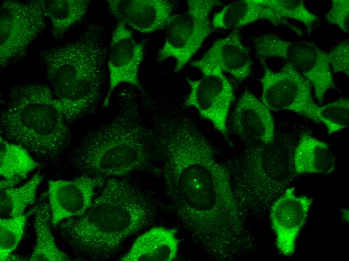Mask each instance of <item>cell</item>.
Segmentation results:
<instances>
[{
  "instance_id": "cell-9",
  "label": "cell",
  "mask_w": 349,
  "mask_h": 261,
  "mask_svg": "<svg viewBox=\"0 0 349 261\" xmlns=\"http://www.w3.org/2000/svg\"><path fill=\"white\" fill-rule=\"evenodd\" d=\"M189 93L184 104L196 109L209 121L226 139H228L227 121L235 99L232 84L219 69L203 75L200 79L187 78Z\"/></svg>"
},
{
  "instance_id": "cell-27",
  "label": "cell",
  "mask_w": 349,
  "mask_h": 261,
  "mask_svg": "<svg viewBox=\"0 0 349 261\" xmlns=\"http://www.w3.org/2000/svg\"><path fill=\"white\" fill-rule=\"evenodd\" d=\"M326 21L349 33V1L332 0L331 7L325 17Z\"/></svg>"
},
{
  "instance_id": "cell-22",
  "label": "cell",
  "mask_w": 349,
  "mask_h": 261,
  "mask_svg": "<svg viewBox=\"0 0 349 261\" xmlns=\"http://www.w3.org/2000/svg\"><path fill=\"white\" fill-rule=\"evenodd\" d=\"M0 175L2 179L21 181L42 166L25 148L0 137Z\"/></svg>"
},
{
  "instance_id": "cell-19",
  "label": "cell",
  "mask_w": 349,
  "mask_h": 261,
  "mask_svg": "<svg viewBox=\"0 0 349 261\" xmlns=\"http://www.w3.org/2000/svg\"><path fill=\"white\" fill-rule=\"evenodd\" d=\"M293 160L298 174H329L336 167L335 157L328 145L308 134L300 137Z\"/></svg>"
},
{
  "instance_id": "cell-17",
  "label": "cell",
  "mask_w": 349,
  "mask_h": 261,
  "mask_svg": "<svg viewBox=\"0 0 349 261\" xmlns=\"http://www.w3.org/2000/svg\"><path fill=\"white\" fill-rule=\"evenodd\" d=\"M259 20H266L275 26L285 25L299 34L298 28L278 17L269 5L268 0L235 1L216 13L211 22L214 28L238 29Z\"/></svg>"
},
{
  "instance_id": "cell-23",
  "label": "cell",
  "mask_w": 349,
  "mask_h": 261,
  "mask_svg": "<svg viewBox=\"0 0 349 261\" xmlns=\"http://www.w3.org/2000/svg\"><path fill=\"white\" fill-rule=\"evenodd\" d=\"M43 179V176L38 173L20 187L1 190V218L24 214L26 208L35 202L37 188Z\"/></svg>"
},
{
  "instance_id": "cell-16",
  "label": "cell",
  "mask_w": 349,
  "mask_h": 261,
  "mask_svg": "<svg viewBox=\"0 0 349 261\" xmlns=\"http://www.w3.org/2000/svg\"><path fill=\"white\" fill-rule=\"evenodd\" d=\"M270 111L252 93L244 91L232 115L233 132L245 142L272 144L274 140L275 125Z\"/></svg>"
},
{
  "instance_id": "cell-13",
  "label": "cell",
  "mask_w": 349,
  "mask_h": 261,
  "mask_svg": "<svg viewBox=\"0 0 349 261\" xmlns=\"http://www.w3.org/2000/svg\"><path fill=\"white\" fill-rule=\"evenodd\" d=\"M313 88L321 103L328 90L335 87L328 54L311 41H287L282 57Z\"/></svg>"
},
{
  "instance_id": "cell-10",
  "label": "cell",
  "mask_w": 349,
  "mask_h": 261,
  "mask_svg": "<svg viewBox=\"0 0 349 261\" xmlns=\"http://www.w3.org/2000/svg\"><path fill=\"white\" fill-rule=\"evenodd\" d=\"M144 54V45L136 41L131 29L118 22L111 37L107 68L109 75L108 88L103 107H106L114 89L126 83L140 88L139 71Z\"/></svg>"
},
{
  "instance_id": "cell-20",
  "label": "cell",
  "mask_w": 349,
  "mask_h": 261,
  "mask_svg": "<svg viewBox=\"0 0 349 261\" xmlns=\"http://www.w3.org/2000/svg\"><path fill=\"white\" fill-rule=\"evenodd\" d=\"M34 225L36 233V243L31 256V261L69 260V256L57 246L51 232V212L49 200L42 197L35 205Z\"/></svg>"
},
{
  "instance_id": "cell-4",
  "label": "cell",
  "mask_w": 349,
  "mask_h": 261,
  "mask_svg": "<svg viewBox=\"0 0 349 261\" xmlns=\"http://www.w3.org/2000/svg\"><path fill=\"white\" fill-rule=\"evenodd\" d=\"M69 125L63 105L46 84L13 87L1 111V136L26 149L41 163H59L71 144Z\"/></svg>"
},
{
  "instance_id": "cell-2",
  "label": "cell",
  "mask_w": 349,
  "mask_h": 261,
  "mask_svg": "<svg viewBox=\"0 0 349 261\" xmlns=\"http://www.w3.org/2000/svg\"><path fill=\"white\" fill-rule=\"evenodd\" d=\"M156 210L152 198L140 188L125 180L109 178L82 215L64 220L56 227L76 256L105 260L149 225Z\"/></svg>"
},
{
  "instance_id": "cell-28",
  "label": "cell",
  "mask_w": 349,
  "mask_h": 261,
  "mask_svg": "<svg viewBox=\"0 0 349 261\" xmlns=\"http://www.w3.org/2000/svg\"><path fill=\"white\" fill-rule=\"evenodd\" d=\"M332 72L349 76V44L344 41L337 44L327 54Z\"/></svg>"
},
{
  "instance_id": "cell-24",
  "label": "cell",
  "mask_w": 349,
  "mask_h": 261,
  "mask_svg": "<svg viewBox=\"0 0 349 261\" xmlns=\"http://www.w3.org/2000/svg\"><path fill=\"white\" fill-rule=\"evenodd\" d=\"M35 206L28 212L17 216L1 218L0 260H7L17 247L25 232L29 216L34 213Z\"/></svg>"
},
{
  "instance_id": "cell-26",
  "label": "cell",
  "mask_w": 349,
  "mask_h": 261,
  "mask_svg": "<svg viewBox=\"0 0 349 261\" xmlns=\"http://www.w3.org/2000/svg\"><path fill=\"white\" fill-rule=\"evenodd\" d=\"M269 5L278 17L285 20L291 19L303 24L311 31L318 17L310 12L303 1L300 0H268Z\"/></svg>"
},
{
  "instance_id": "cell-5",
  "label": "cell",
  "mask_w": 349,
  "mask_h": 261,
  "mask_svg": "<svg viewBox=\"0 0 349 261\" xmlns=\"http://www.w3.org/2000/svg\"><path fill=\"white\" fill-rule=\"evenodd\" d=\"M135 114L123 112L87 131L69 154L73 170L81 175L121 178L151 167L150 134Z\"/></svg>"
},
{
  "instance_id": "cell-8",
  "label": "cell",
  "mask_w": 349,
  "mask_h": 261,
  "mask_svg": "<svg viewBox=\"0 0 349 261\" xmlns=\"http://www.w3.org/2000/svg\"><path fill=\"white\" fill-rule=\"evenodd\" d=\"M39 1H3L0 7V64L19 57L46 28Z\"/></svg>"
},
{
  "instance_id": "cell-25",
  "label": "cell",
  "mask_w": 349,
  "mask_h": 261,
  "mask_svg": "<svg viewBox=\"0 0 349 261\" xmlns=\"http://www.w3.org/2000/svg\"><path fill=\"white\" fill-rule=\"evenodd\" d=\"M318 122L323 123L327 133L333 134L348 126L349 99L342 97L322 106H318L316 113Z\"/></svg>"
},
{
  "instance_id": "cell-14",
  "label": "cell",
  "mask_w": 349,
  "mask_h": 261,
  "mask_svg": "<svg viewBox=\"0 0 349 261\" xmlns=\"http://www.w3.org/2000/svg\"><path fill=\"white\" fill-rule=\"evenodd\" d=\"M191 64L203 75L219 69L241 82L250 76L252 61L239 31L234 29L216 41L201 58Z\"/></svg>"
},
{
  "instance_id": "cell-6",
  "label": "cell",
  "mask_w": 349,
  "mask_h": 261,
  "mask_svg": "<svg viewBox=\"0 0 349 261\" xmlns=\"http://www.w3.org/2000/svg\"><path fill=\"white\" fill-rule=\"evenodd\" d=\"M187 11L174 15L167 26L163 45L158 53L159 61L173 58V72L180 73L200 48L212 31L210 19L215 0H190Z\"/></svg>"
},
{
  "instance_id": "cell-3",
  "label": "cell",
  "mask_w": 349,
  "mask_h": 261,
  "mask_svg": "<svg viewBox=\"0 0 349 261\" xmlns=\"http://www.w3.org/2000/svg\"><path fill=\"white\" fill-rule=\"evenodd\" d=\"M108 48L103 27L92 23L76 40L40 52L48 85L63 105L70 124L99 102Z\"/></svg>"
},
{
  "instance_id": "cell-21",
  "label": "cell",
  "mask_w": 349,
  "mask_h": 261,
  "mask_svg": "<svg viewBox=\"0 0 349 261\" xmlns=\"http://www.w3.org/2000/svg\"><path fill=\"white\" fill-rule=\"evenodd\" d=\"M43 13L51 23V34L55 39L63 36L80 22L89 8L88 0L39 1Z\"/></svg>"
},
{
  "instance_id": "cell-18",
  "label": "cell",
  "mask_w": 349,
  "mask_h": 261,
  "mask_svg": "<svg viewBox=\"0 0 349 261\" xmlns=\"http://www.w3.org/2000/svg\"><path fill=\"white\" fill-rule=\"evenodd\" d=\"M179 240L176 230L153 227L139 236L121 261H171L177 255Z\"/></svg>"
},
{
  "instance_id": "cell-7",
  "label": "cell",
  "mask_w": 349,
  "mask_h": 261,
  "mask_svg": "<svg viewBox=\"0 0 349 261\" xmlns=\"http://www.w3.org/2000/svg\"><path fill=\"white\" fill-rule=\"evenodd\" d=\"M259 61L263 68L261 102L270 111H291L318 122L319 105L314 102L309 82L289 62L274 71L265 60Z\"/></svg>"
},
{
  "instance_id": "cell-12",
  "label": "cell",
  "mask_w": 349,
  "mask_h": 261,
  "mask_svg": "<svg viewBox=\"0 0 349 261\" xmlns=\"http://www.w3.org/2000/svg\"><path fill=\"white\" fill-rule=\"evenodd\" d=\"M312 200L298 196L290 188L272 204L270 218L278 250L285 256L295 252L297 238L306 222Z\"/></svg>"
},
{
  "instance_id": "cell-11",
  "label": "cell",
  "mask_w": 349,
  "mask_h": 261,
  "mask_svg": "<svg viewBox=\"0 0 349 261\" xmlns=\"http://www.w3.org/2000/svg\"><path fill=\"white\" fill-rule=\"evenodd\" d=\"M105 181L104 178L86 175L70 180L50 181L48 199L52 226L82 215L91 206L96 189Z\"/></svg>"
},
{
  "instance_id": "cell-15",
  "label": "cell",
  "mask_w": 349,
  "mask_h": 261,
  "mask_svg": "<svg viewBox=\"0 0 349 261\" xmlns=\"http://www.w3.org/2000/svg\"><path fill=\"white\" fill-rule=\"evenodd\" d=\"M108 9L118 21L142 34L167 26L173 18V6L167 0H109Z\"/></svg>"
},
{
  "instance_id": "cell-1",
  "label": "cell",
  "mask_w": 349,
  "mask_h": 261,
  "mask_svg": "<svg viewBox=\"0 0 349 261\" xmlns=\"http://www.w3.org/2000/svg\"><path fill=\"white\" fill-rule=\"evenodd\" d=\"M163 178L171 206L192 240L212 258L231 259L243 223L229 172L214 151L184 154Z\"/></svg>"
}]
</instances>
